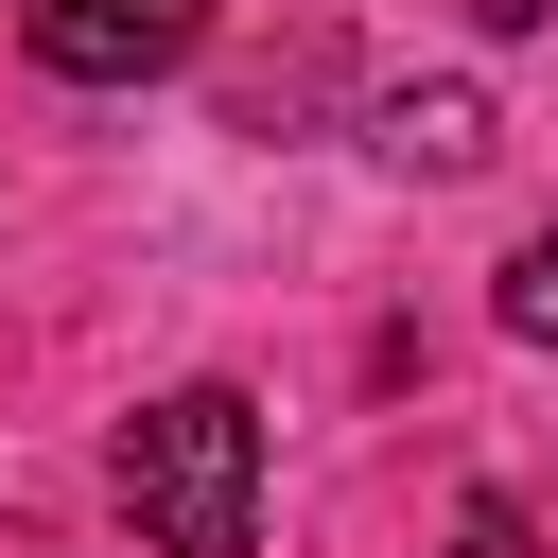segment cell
I'll list each match as a JSON object with an SVG mask.
<instances>
[{
	"label": "cell",
	"instance_id": "obj_1",
	"mask_svg": "<svg viewBox=\"0 0 558 558\" xmlns=\"http://www.w3.org/2000/svg\"><path fill=\"white\" fill-rule=\"evenodd\" d=\"M122 523H140L157 558H244V523H262V401H244V384L140 401V418H122Z\"/></svg>",
	"mask_w": 558,
	"mask_h": 558
},
{
	"label": "cell",
	"instance_id": "obj_2",
	"mask_svg": "<svg viewBox=\"0 0 558 558\" xmlns=\"http://www.w3.org/2000/svg\"><path fill=\"white\" fill-rule=\"evenodd\" d=\"M192 35H209V0H17V52L52 87H157V70H192Z\"/></svg>",
	"mask_w": 558,
	"mask_h": 558
},
{
	"label": "cell",
	"instance_id": "obj_3",
	"mask_svg": "<svg viewBox=\"0 0 558 558\" xmlns=\"http://www.w3.org/2000/svg\"><path fill=\"white\" fill-rule=\"evenodd\" d=\"M366 140H384V174H471L506 122H488V87H471V70H436V87H384V105H366Z\"/></svg>",
	"mask_w": 558,
	"mask_h": 558
},
{
	"label": "cell",
	"instance_id": "obj_4",
	"mask_svg": "<svg viewBox=\"0 0 558 558\" xmlns=\"http://www.w3.org/2000/svg\"><path fill=\"white\" fill-rule=\"evenodd\" d=\"M488 314H506V331H523V349H558V227H541V244H523V262H506V279H488Z\"/></svg>",
	"mask_w": 558,
	"mask_h": 558
},
{
	"label": "cell",
	"instance_id": "obj_5",
	"mask_svg": "<svg viewBox=\"0 0 558 558\" xmlns=\"http://www.w3.org/2000/svg\"><path fill=\"white\" fill-rule=\"evenodd\" d=\"M453 558H523V506H506V488H471V506H453Z\"/></svg>",
	"mask_w": 558,
	"mask_h": 558
},
{
	"label": "cell",
	"instance_id": "obj_6",
	"mask_svg": "<svg viewBox=\"0 0 558 558\" xmlns=\"http://www.w3.org/2000/svg\"><path fill=\"white\" fill-rule=\"evenodd\" d=\"M471 17H488V35H541V17H558V0H471Z\"/></svg>",
	"mask_w": 558,
	"mask_h": 558
}]
</instances>
